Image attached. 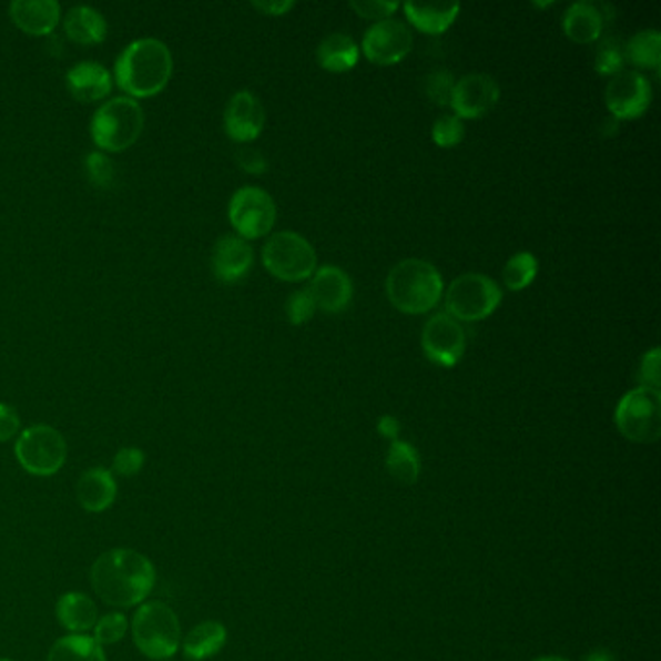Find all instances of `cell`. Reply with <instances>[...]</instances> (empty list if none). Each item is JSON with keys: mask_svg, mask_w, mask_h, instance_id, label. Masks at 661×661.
I'll return each mask as SVG.
<instances>
[{"mask_svg": "<svg viewBox=\"0 0 661 661\" xmlns=\"http://www.w3.org/2000/svg\"><path fill=\"white\" fill-rule=\"evenodd\" d=\"M154 562L131 547H115L101 553L90 570L92 590L115 609L139 608L154 592Z\"/></svg>", "mask_w": 661, "mask_h": 661, "instance_id": "obj_1", "label": "cell"}, {"mask_svg": "<svg viewBox=\"0 0 661 661\" xmlns=\"http://www.w3.org/2000/svg\"><path fill=\"white\" fill-rule=\"evenodd\" d=\"M173 77V54L162 39L142 38L124 47L115 61V80L132 100L162 93Z\"/></svg>", "mask_w": 661, "mask_h": 661, "instance_id": "obj_2", "label": "cell"}, {"mask_svg": "<svg viewBox=\"0 0 661 661\" xmlns=\"http://www.w3.org/2000/svg\"><path fill=\"white\" fill-rule=\"evenodd\" d=\"M443 276L431 262L406 258L398 262L386 277V295L394 307L406 315H425L439 305Z\"/></svg>", "mask_w": 661, "mask_h": 661, "instance_id": "obj_3", "label": "cell"}, {"mask_svg": "<svg viewBox=\"0 0 661 661\" xmlns=\"http://www.w3.org/2000/svg\"><path fill=\"white\" fill-rule=\"evenodd\" d=\"M131 634L140 654L152 661H165L177 654L183 640L177 613L163 601L140 603L131 621Z\"/></svg>", "mask_w": 661, "mask_h": 661, "instance_id": "obj_4", "label": "cell"}, {"mask_svg": "<svg viewBox=\"0 0 661 661\" xmlns=\"http://www.w3.org/2000/svg\"><path fill=\"white\" fill-rule=\"evenodd\" d=\"M146 116L136 100L129 95H119L113 100L105 101L92 116L90 134L93 144L100 148L101 152L119 154L126 148L136 144L140 134L144 131Z\"/></svg>", "mask_w": 661, "mask_h": 661, "instance_id": "obj_5", "label": "cell"}, {"mask_svg": "<svg viewBox=\"0 0 661 661\" xmlns=\"http://www.w3.org/2000/svg\"><path fill=\"white\" fill-rule=\"evenodd\" d=\"M16 460L30 476L51 477L67 464L69 446L59 429L51 425H31L18 435L14 445Z\"/></svg>", "mask_w": 661, "mask_h": 661, "instance_id": "obj_6", "label": "cell"}, {"mask_svg": "<svg viewBox=\"0 0 661 661\" xmlns=\"http://www.w3.org/2000/svg\"><path fill=\"white\" fill-rule=\"evenodd\" d=\"M262 264L282 282H305L316 272L315 246L295 231H279L262 246Z\"/></svg>", "mask_w": 661, "mask_h": 661, "instance_id": "obj_7", "label": "cell"}, {"mask_svg": "<svg viewBox=\"0 0 661 661\" xmlns=\"http://www.w3.org/2000/svg\"><path fill=\"white\" fill-rule=\"evenodd\" d=\"M502 301L499 284L485 274H461L448 285L445 305L448 315L458 323H477L491 316Z\"/></svg>", "mask_w": 661, "mask_h": 661, "instance_id": "obj_8", "label": "cell"}, {"mask_svg": "<svg viewBox=\"0 0 661 661\" xmlns=\"http://www.w3.org/2000/svg\"><path fill=\"white\" fill-rule=\"evenodd\" d=\"M617 429L624 439L652 445L661 435V394L660 390L639 386L624 394L616 409Z\"/></svg>", "mask_w": 661, "mask_h": 661, "instance_id": "obj_9", "label": "cell"}, {"mask_svg": "<svg viewBox=\"0 0 661 661\" xmlns=\"http://www.w3.org/2000/svg\"><path fill=\"white\" fill-rule=\"evenodd\" d=\"M227 216L238 237L261 238L276 225V202L258 186H243L231 196Z\"/></svg>", "mask_w": 661, "mask_h": 661, "instance_id": "obj_10", "label": "cell"}, {"mask_svg": "<svg viewBox=\"0 0 661 661\" xmlns=\"http://www.w3.org/2000/svg\"><path fill=\"white\" fill-rule=\"evenodd\" d=\"M414 45V35L406 23L400 20H383L370 26L363 38V54L375 64L393 67L408 57Z\"/></svg>", "mask_w": 661, "mask_h": 661, "instance_id": "obj_11", "label": "cell"}, {"mask_svg": "<svg viewBox=\"0 0 661 661\" xmlns=\"http://www.w3.org/2000/svg\"><path fill=\"white\" fill-rule=\"evenodd\" d=\"M606 103L617 121L644 115L652 103V84L637 70H621L609 80Z\"/></svg>", "mask_w": 661, "mask_h": 661, "instance_id": "obj_12", "label": "cell"}, {"mask_svg": "<svg viewBox=\"0 0 661 661\" xmlns=\"http://www.w3.org/2000/svg\"><path fill=\"white\" fill-rule=\"evenodd\" d=\"M421 346L427 359L440 367H454L466 352V332L448 313H437L425 324Z\"/></svg>", "mask_w": 661, "mask_h": 661, "instance_id": "obj_13", "label": "cell"}, {"mask_svg": "<svg viewBox=\"0 0 661 661\" xmlns=\"http://www.w3.org/2000/svg\"><path fill=\"white\" fill-rule=\"evenodd\" d=\"M500 90L495 78L481 72H471L456 80L450 108L458 119H479L487 115L499 103Z\"/></svg>", "mask_w": 661, "mask_h": 661, "instance_id": "obj_14", "label": "cell"}, {"mask_svg": "<svg viewBox=\"0 0 661 661\" xmlns=\"http://www.w3.org/2000/svg\"><path fill=\"white\" fill-rule=\"evenodd\" d=\"M266 123V113L261 100L248 90L233 93L223 111V129L227 136L235 142H253L261 136Z\"/></svg>", "mask_w": 661, "mask_h": 661, "instance_id": "obj_15", "label": "cell"}, {"mask_svg": "<svg viewBox=\"0 0 661 661\" xmlns=\"http://www.w3.org/2000/svg\"><path fill=\"white\" fill-rule=\"evenodd\" d=\"M307 289L313 295L316 307L328 315L344 313L354 299V282L347 276L346 270L338 266L316 268Z\"/></svg>", "mask_w": 661, "mask_h": 661, "instance_id": "obj_16", "label": "cell"}, {"mask_svg": "<svg viewBox=\"0 0 661 661\" xmlns=\"http://www.w3.org/2000/svg\"><path fill=\"white\" fill-rule=\"evenodd\" d=\"M253 262V246L238 235H223L212 251V270L222 284H237L251 272Z\"/></svg>", "mask_w": 661, "mask_h": 661, "instance_id": "obj_17", "label": "cell"}, {"mask_svg": "<svg viewBox=\"0 0 661 661\" xmlns=\"http://www.w3.org/2000/svg\"><path fill=\"white\" fill-rule=\"evenodd\" d=\"M119 485L113 471L108 468L85 469L77 484V500L85 512L100 515L115 505Z\"/></svg>", "mask_w": 661, "mask_h": 661, "instance_id": "obj_18", "label": "cell"}, {"mask_svg": "<svg viewBox=\"0 0 661 661\" xmlns=\"http://www.w3.org/2000/svg\"><path fill=\"white\" fill-rule=\"evenodd\" d=\"M12 22L28 35H49L61 23V4L57 0H14L10 4Z\"/></svg>", "mask_w": 661, "mask_h": 661, "instance_id": "obj_19", "label": "cell"}, {"mask_svg": "<svg viewBox=\"0 0 661 661\" xmlns=\"http://www.w3.org/2000/svg\"><path fill=\"white\" fill-rule=\"evenodd\" d=\"M70 95L82 103H95L113 90V78L101 62L82 61L67 72Z\"/></svg>", "mask_w": 661, "mask_h": 661, "instance_id": "obj_20", "label": "cell"}, {"mask_svg": "<svg viewBox=\"0 0 661 661\" xmlns=\"http://www.w3.org/2000/svg\"><path fill=\"white\" fill-rule=\"evenodd\" d=\"M57 621L69 634H88L100 619L98 603L84 592L62 593L57 601Z\"/></svg>", "mask_w": 661, "mask_h": 661, "instance_id": "obj_21", "label": "cell"}, {"mask_svg": "<svg viewBox=\"0 0 661 661\" xmlns=\"http://www.w3.org/2000/svg\"><path fill=\"white\" fill-rule=\"evenodd\" d=\"M606 26V18L598 4L588 2V0H580L567 8V12L562 16V30L565 35L572 39L574 43H593L601 38V31Z\"/></svg>", "mask_w": 661, "mask_h": 661, "instance_id": "obj_22", "label": "cell"}, {"mask_svg": "<svg viewBox=\"0 0 661 661\" xmlns=\"http://www.w3.org/2000/svg\"><path fill=\"white\" fill-rule=\"evenodd\" d=\"M64 33L78 45H100L108 38V20L92 7L70 8L64 16Z\"/></svg>", "mask_w": 661, "mask_h": 661, "instance_id": "obj_23", "label": "cell"}, {"mask_svg": "<svg viewBox=\"0 0 661 661\" xmlns=\"http://www.w3.org/2000/svg\"><path fill=\"white\" fill-rule=\"evenodd\" d=\"M227 644V629L220 621H202L194 624L181 640L183 654L191 661H204L220 654Z\"/></svg>", "mask_w": 661, "mask_h": 661, "instance_id": "obj_24", "label": "cell"}, {"mask_svg": "<svg viewBox=\"0 0 661 661\" xmlns=\"http://www.w3.org/2000/svg\"><path fill=\"white\" fill-rule=\"evenodd\" d=\"M316 61L328 72H347L359 62V47L346 33H330L316 47Z\"/></svg>", "mask_w": 661, "mask_h": 661, "instance_id": "obj_25", "label": "cell"}, {"mask_svg": "<svg viewBox=\"0 0 661 661\" xmlns=\"http://www.w3.org/2000/svg\"><path fill=\"white\" fill-rule=\"evenodd\" d=\"M404 12L409 22L424 33L439 35L452 26L456 16L460 14V4H421V2H406Z\"/></svg>", "mask_w": 661, "mask_h": 661, "instance_id": "obj_26", "label": "cell"}, {"mask_svg": "<svg viewBox=\"0 0 661 661\" xmlns=\"http://www.w3.org/2000/svg\"><path fill=\"white\" fill-rule=\"evenodd\" d=\"M47 661H108V655L90 634H64L54 640Z\"/></svg>", "mask_w": 661, "mask_h": 661, "instance_id": "obj_27", "label": "cell"}, {"mask_svg": "<svg viewBox=\"0 0 661 661\" xmlns=\"http://www.w3.org/2000/svg\"><path fill=\"white\" fill-rule=\"evenodd\" d=\"M624 59L634 64L637 69L655 70L660 69L661 59V33L655 30L639 31L637 35L629 39L624 45Z\"/></svg>", "mask_w": 661, "mask_h": 661, "instance_id": "obj_28", "label": "cell"}, {"mask_svg": "<svg viewBox=\"0 0 661 661\" xmlns=\"http://www.w3.org/2000/svg\"><path fill=\"white\" fill-rule=\"evenodd\" d=\"M386 468L394 479L400 484L414 485L421 474V460L416 448L406 440H393L388 456H386Z\"/></svg>", "mask_w": 661, "mask_h": 661, "instance_id": "obj_29", "label": "cell"}, {"mask_svg": "<svg viewBox=\"0 0 661 661\" xmlns=\"http://www.w3.org/2000/svg\"><path fill=\"white\" fill-rule=\"evenodd\" d=\"M538 258L531 253H516L502 270V279L510 292L526 289L538 274Z\"/></svg>", "mask_w": 661, "mask_h": 661, "instance_id": "obj_30", "label": "cell"}, {"mask_svg": "<svg viewBox=\"0 0 661 661\" xmlns=\"http://www.w3.org/2000/svg\"><path fill=\"white\" fill-rule=\"evenodd\" d=\"M624 62V45L619 38H603L600 45L596 49V57H593V69L601 77H616L623 70Z\"/></svg>", "mask_w": 661, "mask_h": 661, "instance_id": "obj_31", "label": "cell"}, {"mask_svg": "<svg viewBox=\"0 0 661 661\" xmlns=\"http://www.w3.org/2000/svg\"><path fill=\"white\" fill-rule=\"evenodd\" d=\"M129 631H131L129 617L121 613V611H113V613H105V616L98 619V623L93 627L92 637L103 648L115 647L119 642H123Z\"/></svg>", "mask_w": 661, "mask_h": 661, "instance_id": "obj_32", "label": "cell"}, {"mask_svg": "<svg viewBox=\"0 0 661 661\" xmlns=\"http://www.w3.org/2000/svg\"><path fill=\"white\" fill-rule=\"evenodd\" d=\"M85 173L93 186L98 189H111L116 183V165L108 154L92 152L85 157Z\"/></svg>", "mask_w": 661, "mask_h": 661, "instance_id": "obj_33", "label": "cell"}, {"mask_svg": "<svg viewBox=\"0 0 661 661\" xmlns=\"http://www.w3.org/2000/svg\"><path fill=\"white\" fill-rule=\"evenodd\" d=\"M454 84H456V80H454V74L450 70H433L425 78V93H427V98L433 103H437L440 108H446V105H450Z\"/></svg>", "mask_w": 661, "mask_h": 661, "instance_id": "obj_34", "label": "cell"}, {"mask_svg": "<svg viewBox=\"0 0 661 661\" xmlns=\"http://www.w3.org/2000/svg\"><path fill=\"white\" fill-rule=\"evenodd\" d=\"M433 140L440 148H454L466 136L464 123L456 115H440L433 124Z\"/></svg>", "mask_w": 661, "mask_h": 661, "instance_id": "obj_35", "label": "cell"}, {"mask_svg": "<svg viewBox=\"0 0 661 661\" xmlns=\"http://www.w3.org/2000/svg\"><path fill=\"white\" fill-rule=\"evenodd\" d=\"M146 464V454L139 446H123L113 458V476H139Z\"/></svg>", "mask_w": 661, "mask_h": 661, "instance_id": "obj_36", "label": "cell"}, {"mask_svg": "<svg viewBox=\"0 0 661 661\" xmlns=\"http://www.w3.org/2000/svg\"><path fill=\"white\" fill-rule=\"evenodd\" d=\"M315 299H313V295H311L307 287H305V289H299V292H293L292 295H289L287 303H285L287 318H289V323L295 324V326H299V324H305L307 321H311L313 315H315Z\"/></svg>", "mask_w": 661, "mask_h": 661, "instance_id": "obj_37", "label": "cell"}, {"mask_svg": "<svg viewBox=\"0 0 661 661\" xmlns=\"http://www.w3.org/2000/svg\"><path fill=\"white\" fill-rule=\"evenodd\" d=\"M349 8L367 20H388V16H393L400 4L398 2H390V0H359V2H349Z\"/></svg>", "mask_w": 661, "mask_h": 661, "instance_id": "obj_38", "label": "cell"}, {"mask_svg": "<svg viewBox=\"0 0 661 661\" xmlns=\"http://www.w3.org/2000/svg\"><path fill=\"white\" fill-rule=\"evenodd\" d=\"M660 347H654L642 357L639 369L640 386L660 390Z\"/></svg>", "mask_w": 661, "mask_h": 661, "instance_id": "obj_39", "label": "cell"}, {"mask_svg": "<svg viewBox=\"0 0 661 661\" xmlns=\"http://www.w3.org/2000/svg\"><path fill=\"white\" fill-rule=\"evenodd\" d=\"M237 163L241 170H245L246 173H253V175H262L264 171L268 170V162L262 154L261 150L256 148L243 146L237 150Z\"/></svg>", "mask_w": 661, "mask_h": 661, "instance_id": "obj_40", "label": "cell"}, {"mask_svg": "<svg viewBox=\"0 0 661 661\" xmlns=\"http://www.w3.org/2000/svg\"><path fill=\"white\" fill-rule=\"evenodd\" d=\"M22 431V419L12 406L0 404V443L14 439Z\"/></svg>", "mask_w": 661, "mask_h": 661, "instance_id": "obj_41", "label": "cell"}, {"mask_svg": "<svg viewBox=\"0 0 661 661\" xmlns=\"http://www.w3.org/2000/svg\"><path fill=\"white\" fill-rule=\"evenodd\" d=\"M253 7L256 10H261L262 14L284 16L285 12H289L295 7V2H292V0H284V2H253Z\"/></svg>", "mask_w": 661, "mask_h": 661, "instance_id": "obj_42", "label": "cell"}, {"mask_svg": "<svg viewBox=\"0 0 661 661\" xmlns=\"http://www.w3.org/2000/svg\"><path fill=\"white\" fill-rule=\"evenodd\" d=\"M377 431L386 439L398 440L400 435V421L393 416H383L378 419Z\"/></svg>", "mask_w": 661, "mask_h": 661, "instance_id": "obj_43", "label": "cell"}, {"mask_svg": "<svg viewBox=\"0 0 661 661\" xmlns=\"http://www.w3.org/2000/svg\"><path fill=\"white\" fill-rule=\"evenodd\" d=\"M584 661H616L613 655L606 652V650H596L592 654L588 655Z\"/></svg>", "mask_w": 661, "mask_h": 661, "instance_id": "obj_44", "label": "cell"}, {"mask_svg": "<svg viewBox=\"0 0 661 661\" xmlns=\"http://www.w3.org/2000/svg\"><path fill=\"white\" fill-rule=\"evenodd\" d=\"M533 661H567L565 658H559V655H543V658H538V660Z\"/></svg>", "mask_w": 661, "mask_h": 661, "instance_id": "obj_45", "label": "cell"}, {"mask_svg": "<svg viewBox=\"0 0 661 661\" xmlns=\"http://www.w3.org/2000/svg\"><path fill=\"white\" fill-rule=\"evenodd\" d=\"M0 661H14V660H7V658H4V660H0Z\"/></svg>", "mask_w": 661, "mask_h": 661, "instance_id": "obj_46", "label": "cell"}]
</instances>
